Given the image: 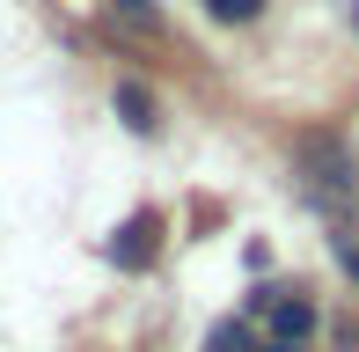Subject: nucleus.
<instances>
[{
  "label": "nucleus",
  "mask_w": 359,
  "mask_h": 352,
  "mask_svg": "<svg viewBox=\"0 0 359 352\" xmlns=\"http://www.w3.org/2000/svg\"><path fill=\"white\" fill-rule=\"evenodd\" d=\"M301 169H308V198H316V205H345L352 191H359V162L337 147V140H308V147H301Z\"/></svg>",
  "instance_id": "obj_1"
},
{
  "label": "nucleus",
  "mask_w": 359,
  "mask_h": 352,
  "mask_svg": "<svg viewBox=\"0 0 359 352\" xmlns=\"http://www.w3.org/2000/svg\"><path fill=\"white\" fill-rule=\"evenodd\" d=\"M257 309L271 316L279 345H301L308 330H316V301H308V294H293V286H264V294H257Z\"/></svg>",
  "instance_id": "obj_2"
},
{
  "label": "nucleus",
  "mask_w": 359,
  "mask_h": 352,
  "mask_svg": "<svg viewBox=\"0 0 359 352\" xmlns=\"http://www.w3.org/2000/svg\"><path fill=\"white\" fill-rule=\"evenodd\" d=\"M154 250H161V213H133L118 235H110V264L118 271H147Z\"/></svg>",
  "instance_id": "obj_3"
},
{
  "label": "nucleus",
  "mask_w": 359,
  "mask_h": 352,
  "mask_svg": "<svg viewBox=\"0 0 359 352\" xmlns=\"http://www.w3.org/2000/svg\"><path fill=\"white\" fill-rule=\"evenodd\" d=\"M118 118L133 125L140 140H147V133H154V125H161V118H154V95H147L140 81H118Z\"/></svg>",
  "instance_id": "obj_4"
},
{
  "label": "nucleus",
  "mask_w": 359,
  "mask_h": 352,
  "mask_svg": "<svg viewBox=\"0 0 359 352\" xmlns=\"http://www.w3.org/2000/svg\"><path fill=\"white\" fill-rule=\"evenodd\" d=\"M205 352H264V345L250 338V323H242V316H220L213 338H205Z\"/></svg>",
  "instance_id": "obj_5"
},
{
  "label": "nucleus",
  "mask_w": 359,
  "mask_h": 352,
  "mask_svg": "<svg viewBox=\"0 0 359 352\" xmlns=\"http://www.w3.org/2000/svg\"><path fill=\"white\" fill-rule=\"evenodd\" d=\"M205 8H213L220 22H257V8H264V0H205Z\"/></svg>",
  "instance_id": "obj_6"
},
{
  "label": "nucleus",
  "mask_w": 359,
  "mask_h": 352,
  "mask_svg": "<svg viewBox=\"0 0 359 352\" xmlns=\"http://www.w3.org/2000/svg\"><path fill=\"white\" fill-rule=\"evenodd\" d=\"M110 8H118L125 22H140V29H161V15H154V0H110Z\"/></svg>",
  "instance_id": "obj_7"
},
{
  "label": "nucleus",
  "mask_w": 359,
  "mask_h": 352,
  "mask_svg": "<svg viewBox=\"0 0 359 352\" xmlns=\"http://www.w3.org/2000/svg\"><path fill=\"white\" fill-rule=\"evenodd\" d=\"M337 264H345L352 279H359V243H352V235H345V243H337Z\"/></svg>",
  "instance_id": "obj_8"
},
{
  "label": "nucleus",
  "mask_w": 359,
  "mask_h": 352,
  "mask_svg": "<svg viewBox=\"0 0 359 352\" xmlns=\"http://www.w3.org/2000/svg\"><path fill=\"white\" fill-rule=\"evenodd\" d=\"M264 352H301V345H264Z\"/></svg>",
  "instance_id": "obj_9"
}]
</instances>
